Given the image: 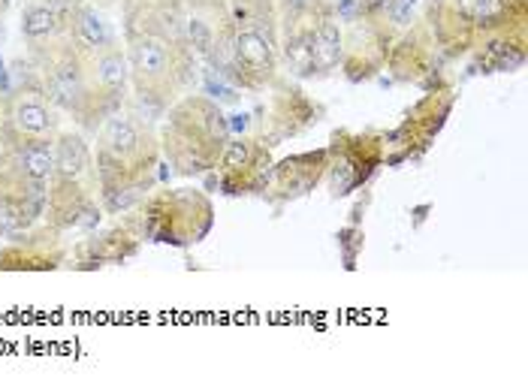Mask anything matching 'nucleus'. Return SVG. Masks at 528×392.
Masks as SVG:
<instances>
[{
  "instance_id": "4468645a",
  "label": "nucleus",
  "mask_w": 528,
  "mask_h": 392,
  "mask_svg": "<svg viewBox=\"0 0 528 392\" xmlns=\"http://www.w3.org/2000/svg\"><path fill=\"white\" fill-rule=\"evenodd\" d=\"M187 31H190L193 46H197L200 52H209V48H212V33H209V28H205L200 18H193V21L187 24Z\"/></svg>"
},
{
  "instance_id": "20e7f679",
  "label": "nucleus",
  "mask_w": 528,
  "mask_h": 392,
  "mask_svg": "<svg viewBox=\"0 0 528 392\" xmlns=\"http://www.w3.org/2000/svg\"><path fill=\"white\" fill-rule=\"evenodd\" d=\"M106 142L115 154H130L136 148V130L127 118H112L106 124Z\"/></svg>"
},
{
  "instance_id": "9d476101",
  "label": "nucleus",
  "mask_w": 528,
  "mask_h": 392,
  "mask_svg": "<svg viewBox=\"0 0 528 392\" xmlns=\"http://www.w3.org/2000/svg\"><path fill=\"white\" fill-rule=\"evenodd\" d=\"M55 94L61 103H76L82 94V85H79V73L76 67H61L55 73Z\"/></svg>"
},
{
  "instance_id": "423d86ee",
  "label": "nucleus",
  "mask_w": 528,
  "mask_h": 392,
  "mask_svg": "<svg viewBox=\"0 0 528 392\" xmlns=\"http://www.w3.org/2000/svg\"><path fill=\"white\" fill-rule=\"evenodd\" d=\"M21 169L28 172V179H48L55 172V157L48 154L46 148H31L21 154Z\"/></svg>"
},
{
  "instance_id": "f03ea898",
  "label": "nucleus",
  "mask_w": 528,
  "mask_h": 392,
  "mask_svg": "<svg viewBox=\"0 0 528 392\" xmlns=\"http://www.w3.org/2000/svg\"><path fill=\"white\" fill-rule=\"evenodd\" d=\"M236 52L239 58L244 60L248 67L254 70H263V67H272V48H269V43L263 40L260 33H239V40H236Z\"/></svg>"
},
{
  "instance_id": "a211bd4d",
  "label": "nucleus",
  "mask_w": 528,
  "mask_h": 392,
  "mask_svg": "<svg viewBox=\"0 0 528 392\" xmlns=\"http://www.w3.org/2000/svg\"><path fill=\"white\" fill-rule=\"evenodd\" d=\"M4 36H6V31H4V24H0V43H4Z\"/></svg>"
},
{
  "instance_id": "f3484780",
  "label": "nucleus",
  "mask_w": 528,
  "mask_h": 392,
  "mask_svg": "<svg viewBox=\"0 0 528 392\" xmlns=\"http://www.w3.org/2000/svg\"><path fill=\"white\" fill-rule=\"evenodd\" d=\"M6 226H9V221H6V211L0 208V233H6Z\"/></svg>"
},
{
  "instance_id": "1a4fd4ad",
  "label": "nucleus",
  "mask_w": 528,
  "mask_h": 392,
  "mask_svg": "<svg viewBox=\"0 0 528 392\" xmlns=\"http://www.w3.org/2000/svg\"><path fill=\"white\" fill-rule=\"evenodd\" d=\"M21 28H24V36H31V40H36V36H48L51 31H55V12L46 9V6H36L24 16Z\"/></svg>"
},
{
  "instance_id": "7ed1b4c3",
  "label": "nucleus",
  "mask_w": 528,
  "mask_h": 392,
  "mask_svg": "<svg viewBox=\"0 0 528 392\" xmlns=\"http://www.w3.org/2000/svg\"><path fill=\"white\" fill-rule=\"evenodd\" d=\"M133 64L148 75H157L166 70V48L160 40H139L133 48Z\"/></svg>"
},
{
  "instance_id": "6e6552de",
  "label": "nucleus",
  "mask_w": 528,
  "mask_h": 392,
  "mask_svg": "<svg viewBox=\"0 0 528 392\" xmlns=\"http://www.w3.org/2000/svg\"><path fill=\"white\" fill-rule=\"evenodd\" d=\"M338 52H341V36H338V28L332 21H326L323 28L317 33V46H314V55H320L323 64H336L338 60Z\"/></svg>"
},
{
  "instance_id": "0eeeda50",
  "label": "nucleus",
  "mask_w": 528,
  "mask_h": 392,
  "mask_svg": "<svg viewBox=\"0 0 528 392\" xmlns=\"http://www.w3.org/2000/svg\"><path fill=\"white\" fill-rule=\"evenodd\" d=\"M79 31H82V40L88 46H106L109 43V28L94 9H82L79 12Z\"/></svg>"
},
{
  "instance_id": "39448f33",
  "label": "nucleus",
  "mask_w": 528,
  "mask_h": 392,
  "mask_svg": "<svg viewBox=\"0 0 528 392\" xmlns=\"http://www.w3.org/2000/svg\"><path fill=\"white\" fill-rule=\"evenodd\" d=\"M16 124H19V130H24V133H46L51 118H48V112L40 103H21L16 109Z\"/></svg>"
},
{
  "instance_id": "9b49d317",
  "label": "nucleus",
  "mask_w": 528,
  "mask_h": 392,
  "mask_svg": "<svg viewBox=\"0 0 528 392\" xmlns=\"http://www.w3.org/2000/svg\"><path fill=\"white\" fill-rule=\"evenodd\" d=\"M100 79L103 85H109V88H121L124 79H127V64H124V58L121 55H106L100 60Z\"/></svg>"
},
{
  "instance_id": "f8f14e48",
  "label": "nucleus",
  "mask_w": 528,
  "mask_h": 392,
  "mask_svg": "<svg viewBox=\"0 0 528 392\" xmlns=\"http://www.w3.org/2000/svg\"><path fill=\"white\" fill-rule=\"evenodd\" d=\"M248 160H251V148H248V142H233L229 145V151H227V157H224V163L229 169H242V166H248Z\"/></svg>"
},
{
  "instance_id": "f257e3e1",
  "label": "nucleus",
  "mask_w": 528,
  "mask_h": 392,
  "mask_svg": "<svg viewBox=\"0 0 528 392\" xmlns=\"http://www.w3.org/2000/svg\"><path fill=\"white\" fill-rule=\"evenodd\" d=\"M88 163V151H85V142L79 136H67L61 139L58 145V154H55V169L63 175V179H76Z\"/></svg>"
},
{
  "instance_id": "dca6fc26",
  "label": "nucleus",
  "mask_w": 528,
  "mask_h": 392,
  "mask_svg": "<svg viewBox=\"0 0 528 392\" xmlns=\"http://www.w3.org/2000/svg\"><path fill=\"white\" fill-rule=\"evenodd\" d=\"M287 4H290V9H296V12H299V9H305V6H308V0H287Z\"/></svg>"
},
{
  "instance_id": "2eb2a0df",
  "label": "nucleus",
  "mask_w": 528,
  "mask_h": 392,
  "mask_svg": "<svg viewBox=\"0 0 528 392\" xmlns=\"http://www.w3.org/2000/svg\"><path fill=\"white\" fill-rule=\"evenodd\" d=\"M414 4H417V0H395V4H393V21L395 24H408L410 16H414Z\"/></svg>"
},
{
  "instance_id": "ddd939ff",
  "label": "nucleus",
  "mask_w": 528,
  "mask_h": 392,
  "mask_svg": "<svg viewBox=\"0 0 528 392\" xmlns=\"http://www.w3.org/2000/svg\"><path fill=\"white\" fill-rule=\"evenodd\" d=\"M287 55L293 58V64L299 70H308L314 64V46H305V43H293L287 46Z\"/></svg>"
}]
</instances>
